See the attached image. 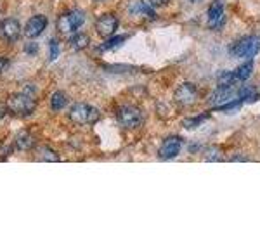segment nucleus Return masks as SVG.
<instances>
[{"mask_svg": "<svg viewBox=\"0 0 260 230\" xmlns=\"http://www.w3.org/2000/svg\"><path fill=\"white\" fill-rule=\"evenodd\" d=\"M66 106H68V97H66V94H62V92L52 94V97H50V109L61 111V109H64Z\"/></svg>", "mask_w": 260, "mask_h": 230, "instance_id": "obj_17", "label": "nucleus"}, {"mask_svg": "<svg viewBox=\"0 0 260 230\" xmlns=\"http://www.w3.org/2000/svg\"><path fill=\"white\" fill-rule=\"evenodd\" d=\"M70 120L78 125L95 123V121L99 120V111L95 109V107L89 106V104L77 102L75 106H71V109H70Z\"/></svg>", "mask_w": 260, "mask_h": 230, "instance_id": "obj_4", "label": "nucleus"}, {"mask_svg": "<svg viewBox=\"0 0 260 230\" xmlns=\"http://www.w3.org/2000/svg\"><path fill=\"white\" fill-rule=\"evenodd\" d=\"M207 158H208V160H210V161H215V160H219V158H220V154L219 152H217V150H208V152H207Z\"/></svg>", "mask_w": 260, "mask_h": 230, "instance_id": "obj_22", "label": "nucleus"}, {"mask_svg": "<svg viewBox=\"0 0 260 230\" xmlns=\"http://www.w3.org/2000/svg\"><path fill=\"white\" fill-rule=\"evenodd\" d=\"M7 111H9V109H7V104H0V120L7 114Z\"/></svg>", "mask_w": 260, "mask_h": 230, "instance_id": "obj_24", "label": "nucleus"}, {"mask_svg": "<svg viewBox=\"0 0 260 230\" xmlns=\"http://www.w3.org/2000/svg\"><path fill=\"white\" fill-rule=\"evenodd\" d=\"M231 56L241 57V59H251L260 52V36H243L236 40L229 47Z\"/></svg>", "mask_w": 260, "mask_h": 230, "instance_id": "obj_1", "label": "nucleus"}, {"mask_svg": "<svg viewBox=\"0 0 260 230\" xmlns=\"http://www.w3.org/2000/svg\"><path fill=\"white\" fill-rule=\"evenodd\" d=\"M128 39V35H121V36H110V39H106L104 44H101L98 50L99 52H106V50H111V49H116L118 45L123 44L125 40Z\"/></svg>", "mask_w": 260, "mask_h": 230, "instance_id": "obj_16", "label": "nucleus"}, {"mask_svg": "<svg viewBox=\"0 0 260 230\" xmlns=\"http://www.w3.org/2000/svg\"><path fill=\"white\" fill-rule=\"evenodd\" d=\"M70 45L73 47L75 50H83L87 49L90 45V39L89 35H85V33H73V35L70 36Z\"/></svg>", "mask_w": 260, "mask_h": 230, "instance_id": "obj_13", "label": "nucleus"}, {"mask_svg": "<svg viewBox=\"0 0 260 230\" xmlns=\"http://www.w3.org/2000/svg\"><path fill=\"white\" fill-rule=\"evenodd\" d=\"M7 62H9V61H7L6 57H0V73H2V71L7 68Z\"/></svg>", "mask_w": 260, "mask_h": 230, "instance_id": "obj_25", "label": "nucleus"}, {"mask_svg": "<svg viewBox=\"0 0 260 230\" xmlns=\"http://www.w3.org/2000/svg\"><path fill=\"white\" fill-rule=\"evenodd\" d=\"M21 36V24L18 19L7 18L0 21V39L6 42H16Z\"/></svg>", "mask_w": 260, "mask_h": 230, "instance_id": "obj_8", "label": "nucleus"}, {"mask_svg": "<svg viewBox=\"0 0 260 230\" xmlns=\"http://www.w3.org/2000/svg\"><path fill=\"white\" fill-rule=\"evenodd\" d=\"M45 28H47V18L42 14H37L28 19L26 26H24V35L33 40V39H37V36H40Z\"/></svg>", "mask_w": 260, "mask_h": 230, "instance_id": "obj_11", "label": "nucleus"}, {"mask_svg": "<svg viewBox=\"0 0 260 230\" xmlns=\"http://www.w3.org/2000/svg\"><path fill=\"white\" fill-rule=\"evenodd\" d=\"M167 2H169V0H149V4L153 7H163Z\"/></svg>", "mask_w": 260, "mask_h": 230, "instance_id": "obj_23", "label": "nucleus"}, {"mask_svg": "<svg viewBox=\"0 0 260 230\" xmlns=\"http://www.w3.org/2000/svg\"><path fill=\"white\" fill-rule=\"evenodd\" d=\"M233 97H238V92L234 90V85L231 87H217V90L213 92V95L210 97V104L213 107L222 106L224 102H229Z\"/></svg>", "mask_w": 260, "mask_h": 230, "instance_id": "obj_12", "label": "nucleus"}, {"mask_svg": "<svg viewBox=\"0 0 260 230\" xmlns=\"http://www.w3.org/2000/svg\"><path fill=\"white\" fill-rule=\"evenodd\" d=\"M208 120V114H198V116H191V118H186L184 120V127L186 128H194L198 127V125H201L203 121Z\"/></svg>", "mask_w": 260, "mask_h": 230, "instance_id": "obj_18", "label": "nucleus"}, {"mask_svg": "<svg viewBox=\"0 0 260 230\" xmlns=\"http://www.w3.org/2000/svg\"><path fill=\"white\" fill-rule=\"evenodd\" d=\"M116 28H118V18H116L115 14H103L101 18L98 19V23H95V31H98V35L101 39H110L113 33L116 31Z\"/></svg>", "mask_w": 260, "mask_h": 230, "instance_id": "obj_7", "label": "nucleus"}, {"mask_svg": "<svg viewBox=\"0 0 260 230\" xmlns=\"http://www.w3.org/2000/svg\"><path fill=\"white\" fill-rule=\"evenodd\" d=\"M253 73V61H246L245 64H241L240 68L233 71L236 82H245L246 78H250V74Z\"/></svg>", "mask_w": 260, "mask_h": 230, "instance_id": "obj_14", "label": "nucleus"}, {"mask_svg": "<svg viewBox=\"0 0 260 230\" xmlns=\"http://www.w3.org/2000/svg\"><path fill=\"white\" fill-rule=\"evenodd\" d=\"M83 23H85V14L80 9H73L57 19V31L61 35H73L83 26Z\"/></svg>", "mask_w": 260, "mask_h": 230, "instance_id": "obj_3", "label": "nucleus"}, {"mask_svg": "<svg viewBox=\"0 0 260 230\" xmlns=\"http://www.w3.org/2000/svg\"><path fill=\"white\" fill-rule=\"evenodd\" d=\"M118 123L125 128H137L142 123V112L136 106H123L118 111Z\"/></svg>", "mask_w": 260, "mask_h": 230, "instance_id": "obj_5", "label": "nucleus"}, {"mask_svg": "<svg viewBox=\"0 0 260 230\" xmlns=\"http://www.w3.org/2000/svg\"><path fill=\"white\" fill-rule=\"evenodd\" d=\"M37 107V102L28 94H14L7 99V109L14 116H30Z\"/></svg>", "mask_w": 260, "mask_h": 230, "instance_id": "obj_2", "label": "nucleus"}, {"mask_svg": "<svg viewBox=\"0 0 260 230\" xmlns=\"http://www.w3.org/2000/svg\"><path fill=\"white\" fill-rule=\"evenodd\" d=\"M207 16H208V28H212V30L220 28L222 24H224V21H225L224 2H222V0H213L210 6H208Z\"/></svg>", "mask_w": 260, "mask_h": 230, "instance_id": "obj_9", "label": "nucleus"}, {"mask_svg": "<svg viewBox=\"0 0 260 230\" xmlns=\"http://www.w3.org/2000/svg\"><path fill=\"white\" fill-rule=\"evenodd\" d=\"M33 144H35V140H33V137L30 135L28 132H19L18 137H16V142L14 145L18 147L19 150H28L33 147Z\"/></svg>", "mask_w": 260, "mask_h": 230, "instance_id": "obj_15", "label": "nucleus"}, {"mask_svg": "<svg viewBox=\"0 0 260 230\" xmlns=\"http://www.w3.org/2000/svg\"><path fill=\"white\" fill-rule=\"evenodd\" d=\"M180 149H182V140L179 137H167L163 140L160 150H158V156L161 160H172V158H175L180 152Z\"/></svg>", "mask_w": 260, "mask_h": 230, "instance_id": "obj_10", "label": "nucleus"}, {"mask_svg": "<svg viewBox=\"0 0 260 230\" xmlns=\"http://www.w3.org/2000/svg\"><path fill=\"white\" fill-rule=\"evenodd\" d=\"M175 97V102L180 104V106H191L192 102L196 100V97H198V89H196L194 83H180V85L177 87V90H175L174 94Z\"/></svg>", "mask_w": 260, "mask_h": 230, "instance_id": "obj_6", "label": "nucleus"}, {"mask_svg": "<svg viewBox=\"0 0 260 230\" xmlns=\"http://www.w3.org/2000/svg\"><path fill=\"white\" fill-rule=\"evenodd\" d=\"M59 56V42L50 40V61H56Z\"/></svg>", "mask_w": 260, "mask_h": 230, "instance_id": "obj_19", "label": "nucleus"}, {"mask_svg": "<svg viewBox=\"0 0 260 230\" xmlns=\"http://www.w3.org/2000/svg\"><path fill=\"white\" fill-rule=\"evenodd\" d=\"M44 160L45 161H59V156L56 152H52L50 149H44Z\"/></svg>", "mask_w": 260, "mask_h": 230, "instance_id": "obj_20", "label": "nucleus"}, {"mask_svg": "<svg viewBox=\"0 0 260 230\" xmlns=\"http://www.w3.org/2000/svg\"><path fill=\"white\" fill-rule=\"evenodd\" d=\"M37 50H39V45H37L35 42H31V44H26V45H24V52L30 54V56H33V54H37Z\"/></svg>", "mask_w": 260, "mask_h": 230, "instance_id": "obj_21", "label": "nucleus"}]
</instances>
